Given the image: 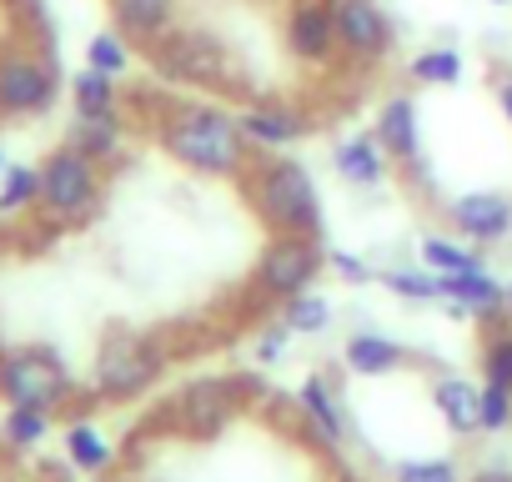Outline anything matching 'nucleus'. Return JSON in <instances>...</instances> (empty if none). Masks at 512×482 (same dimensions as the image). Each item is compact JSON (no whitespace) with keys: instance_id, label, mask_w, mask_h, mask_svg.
<instances>
[{"instance_id":"nucleus-1","label":"nucleus","mask_w":512,"mask_h":482,"mask_svg":"<svg viewBox=\"0 0 512 482\" xmlns=\"http://www.w3.org/2000/svg\"><path fill=\"white\" fill-rule=\"evenodd\" d=\"M136 106H141L156 146L166 151V161H176L191 176L241 181L251 171V161L262 156L246 141L241 116L231 106L196 101V96H156V101H136Z\"/></svg>"},{"instance_id":"nucleus-2","label":"nucleus","mask_w":512,"mask_h":482,"mask_svg":"<svg viewBox=\"0 0 512 482\" xmlns=\"http://www.w3.org/2000/svg\"><path fill=\"white\" fill-rule=\"evenodd\" d=\"M236 186H241L251 216L267 226V236H277V231L322 236L327 211H322V191H317V176L307 161H297L287 151H267L251 161V171Z\"/></svg>"},{"instance_id":"nucleus-3","label":"nucleus","mask_w":512,"mask_h":482,"mask_svg":"<svg viewBox=\"0 0 512 482\" xmlns=\"http://www.w3.org/2000/svg\"><path fill=\"white\" fill-rule=\"evenodd\" d=\"M146 66L156 81L186 91H226L236 81L231 41H221L211 26H186V21H176L156 46H146Z\"/></svg>"},{"instance_id":"nucleus-4","label":"nucleus","mask_w":512,"mask_h":482,"mask_svg":"<svg viewBox=\"0 0 512 482\" xmlns=\"http://www.w3.org/2000/svg\"><path fill=\"white\" fill-rule=\"evenodd\" d=\"M171 352L161 332H131V327H111L96 347L91 362V392L101 402H136L141 392H151L166 372Z\"/></svg>"},{"instance_id":"nucleus-5","label":"nucleus","mask_w":512,"mask_h":482,"mask_svg":"<svg viewBox=\"0 0 512 482\" xmlns=\"http://www.w3.org/2000/svg\"><path fill=\"white\" fill-rule=\"evenodd\" d=\"M61 56L26 36L0 46V121H36L61 101Z\"/></svg>"},{"instance_id":"nucleus-6","label":"nucleus","mask_w":512,"mask_h":482,"mask_svg":"<svg viewBox=\"0 0 512 482\" xmlns=\"http://www.w3.org/2000/svg\"><path fill=\"white\" fill-rule=\"evenodd\" d=\"M106 201V166H96L91 156H81L76 146H56L41 161V216L61 231V226H86Z\"/></svg>"},{"instance_id":"nucleus-7","label":"nucleus","mask_w":512,"mask_h":482,"mask_svg":"<svg viewBox=\"0 0 512 482\" xmlns=\"http://www.w3.org/2000/svg\"><path fill=\"white\" fill-rule=\"evenodd\" d=\"M0 402L6 407H36V412H61L76 402V377L56 347H6L0 352Z\"/></svg>"},{"instance_id":"nucleus-8","label":"nucleus","mask_w":512,"mask_h":482,"mask_svg":"<svg viewBox=\"0 0 512 482\" xmlns=\"http://www.w3.org/2000/svg\"><path fill=\"white\" fill-rule=\"evenodd\" d=\"M322 272H327V247H322V236L277 231V236H267V247L256 252L251 292L262 297V302H292V297L312 292Z\"/></svg>"},{"instance_id":"nucleus-9","label":"nucleus","mask_w":512,"mask_h":482,"mask_svg":"<svg viewBox=\"0 0 512 482\" xmlns=\"http://www.w3.org/2000/svg\"><path fill=\"white\" fill-rule=\"evenodd\" d=\"M282 41L287 56L307 71L342 66V36H337V6L332 0H287L282 11Z\"/></svg>"},{"instance_id":"nucleus-10","label":"nucleus","mask_w":512,"mask_h":482,"mask_svg":"<svg viewBox=\"0 0 512 482\" xmlns=\"http://www.w3.org/2000/svg\"><path fill=\"white\" fill-rule=\"evenodd\" d=\"M337 6V36H342V61L357 71H372L392 56L397 26L382 11V0H332Z\"/></svg>"},{"instance_id":"nucleus-11","label":"nucleus","mask_w":512,"mask_h":482,"mask_svg":"<svg viewBox=\"0 0 512 482\" xmlns=\"http://www.w3.org/2000/svg\"><path fill=\"white\" fill-rule=\"evenodd\" d=\"M442 221L447 231H457L462 241H472V247H502V241L512 236V196L507 191H457L442 201Z\"/></svg>"},{"instance_id":"nucleus-12","label":"nucleus","mask_w":512,"mask_h":482,"mask_svg":"<svg viewBox=\"0 0 512 482\" xmlns=\"http://www.w3.org/2000/svg\"><path fill=\"white\" fill-rule=\"evenodd\" d=\"M241 377H196L181 387V397L171 402L176 422L191 432V437H216L236 412H241Z\"/></svg>"},{"instance_id":"nucleus-13","label":"nucleus","mask_w":512,"mask_h":482,"mask_svg":"<svg viewBox=\"0 0 512 482\" xmlns=\"http://www.w3.org/2000/svg\"><path fill=\"white\" fill-rule=\"evenodd\" d=\"M241 131H246V141L256 146V151H287V146H297V141H307L312 136V116L307 111H297L292 101H277V96H262V101H246L241 111Z\"/></svg>"},{"instance_id":"nucleus-14","label":"nucleus","mask_w":512,"mask_h":482,"mask_svg":"<svg viewBox=\"0 0 512 482\" xmlns=\"http://www.w3.org/2000/svg\"><path fill=\"white\" fill-rule=\"evenodd\" d=\"M377 141L387 146L392 166L402 176H422V121H417V101L407 91H392L382 106H377V121H372Z\"/></svg>"},{"instance_id":"nucleus-15","label":"nucleus","mask_w":512,"mask_h":482,"mask_svg":"<svg viewBox=\"0 0 512 482\" xmlns=\"http://www.w3.org/2000/svg\"><path fill=\"white\" fill-rule=\"evenodd\" d=\"M332 171H337L347 186H357V191H377V186H387V176H392V156H387V146L377 141V131H352V136H342V141L332 146Z\"/></svg>"},{"instance_id":"nucleus-16","label":"nucleus","mask_w":512,"mask_h":482,"mask_svg":"<svg viewBox=\"0 0 512 482\" xmlns=\"http://www.w3.org/2000/svg\"><path fill=\"white\" fill-rule=\"evenodd\" d=\"M106 11H111V26L131 41V46H156L176 21H181V6L176 0H106Z\"/></svg>"},{"instance_id":"nucleus-17","label":"nucleus","mask_w":512,"mask_h":482,"mask_svg":"<svg viewBox=\"0 0 512 482\" xmlns=\"http://www.w3.org/2000/svg\"><path fill=\"white\" fill-rule=\"evenodd\" d=\"M297 407H302V422L327 447H342L347 442V412H342V397H337V387H332L327 372H307V382L297 387Z\"/></svg>"},{"instance_id":"nucleus-18","label":"nucleus","mask_w":512,"mask_h":482,"mask_svg":"<svg viewBox=\"0 0 512 482\" xmlns=\"http://www.w3.org/2000/svg\"><path fill=\"white\" fill-rule=\"evenodd\" d=\"M342 362H347L352 377H392V372H402L412 362V352L402 342L382 337V332H352L342 342Z\"/></svg>"},{"instance_id":"nucleus-19","label":"nucleus","mask_w":512,"mask_h":482,"mask_svg":"<svg viewBox=\"0 0 512 482\" xmlns=\"http://www.w3.org/2000/svg\"><path fill=\"white\" fill-rule=\"evenodd\" d=\"M126 116H101V121H86V116H76L71 121V131H66V146H76L81 156H91L96 166H116L121 156H126Z\"/></svg>"},{"instance_id":"nucleus-20","label":"nucleus","mask_w":512,"mask_h":482,"mask_svg":"<svg viewBox=\"0 0 512 482\" xmlns=\"http://www.w3.org/2000/svg\"><path fill=\"white\" fill-rule=\"evenodd\" d=\"M66 96H71V111L86 116V121H101V116H121L126 96L116 86V76L96 71V66H81L71 81H66Z\"/></svg>"},{"instance_id":"nucleus-21","label":"nucleus","mask_w":512,"mask_h":482,"mask_svg":"<svg viewBox=\"0 0 512 482\" xmlns=\"http://www.w3.org/2000/svg\"><path fill=\"white\" fill-rule=\"evenodd\" d=\"M477 382H467V377H457V372H447V377H437L432 382V407H437V417H442V427L452 432V437H472L477 432Z\"/></svg>"},{"instance_id":"nucleus-22","label":"nucleus","mask_w":512,"mask_h":482,"mask_svg":"<svg viewBox=\"0 0 512 482\" xmlns=\"http://www.w3.org/2000/svg\"><path fill=\"white\" fill-rule=\"evenodd\" d=\"M417 262H422L427 272H437V277H457V272L487 267L482 252L472 247V241H462L457 231H427V236L417 241Z\"/></svg>"},{"instance_id":"nucleus-23","label":"nucleus","mask_w":512,"mask_h":482,"mask_svg":"<svg viewBox=\"0 0 512 482\" xmlns=\"http://www.w3.org/2000/svg\"><path fill=\"white\" fill-rule=\"evenodd\" d=\"M66 462L76 472H86V477H101L116 462V447H111V437L96 422H71L66 427Z\"/></svg>"},{"instance_id":"nucleus-24","label":"nucleus","mask_w":512,"mask_h":482,"mask_svg":"<svg viewBox=\"0 0 512 482\" xmlns=\"http://www.w3.org/2000/svg\"><path fill=\"white\" fill-rule=\"evenodd\" d=\"M407 76H412L417 86H427V91L462 86L467 61H462V51H457V46H427V51H417V56L407 61Z\"/></svg>"},{"instance_id":"nucleus-25","label":"nucleus","mask_w":512,"mask_h":482,"mask_svg":"<svg viewBox=\"0 0 512 482\" xmlns=\"http://www.w3.org/2000/svg\"><path fill=\"white\" fill-rule=\"evenodd\" d=\"M41 211V161H11L0 171V216H26Z\"/></svg>"},{"instance_id":"nucleus-26","label":"nucleus","mask_w":512,"mask_h":482,"mask_svg":"<svg viewBox=\"0 0 512 482\" xmlns=\"http://www.w3.org/2000/svg\"><path fill=\"white\" fill-rule=\"evenodd\" d=\"M377 282L397 297V302H437L442 307V277L437 272H427L422 262L417 267H387V272H377Z\"/></svg>"},{"instance_id":"nucleus-27","label":"nucleus","mask_w":512,"mask_h":482,"mask_svg":"<svg viewBox=\"0 0 512 482\" xmlns=\"http://www.w3.org/2000/svg\"><path fill=\"white\" fill-rule=\"evenodd\" d=\"M332 302H327V292H302V297H292V302H282V322L297 332V337H322L327 327H332Z\"/></svg>"},{"instance_id":"nucleus-28","label":"nucleus","mask_w":512,"mask_h":482,"mask_svg":"<svg viewBox=\"0 0 512 482\" xmlns=\"http://www.w3.org/2000/svg\"><path fill=\"white\" fill-rule=\"evenodd\" d=\"M131 61H136V46L111 26V31H96L91 41H86V66H96V71H106V76H126L131 71Z\"/></svg>"},{"instance_id":"nucleus-29","label":"nucleus","mask_w":512,"mask_h":482,"mask_svg":"<svg viewBox=\"0 0 512 482\" xmlns=\"http://www.w3.org/2000/svg\"><path fill=\"white\" fill-rule=\"evenodd\" d=\"M0 437H6L16 452H31L51 437V412L36 407H6V422H0Z\"/></svg>"},{"instance_id":"nucleus-30","label":"nucleus","mask_w":512,"mask_h":482,"mask_svg":"<svg viewBox=\"0 0 512 482\" xmlns=\"http://www.w3.org/2000/svg\"><path fill=\"white\" fill-rule=\"evenodd\" d=\"M482 382L512 387V322L487 332V342H482Z\"/></svg>"},{"instance_id":"nucleus-31","label":"nucleus","mask_w":512,"mask_h":482,"mask_svg":"<svg viewBox=\"0 0 512 482\" xmlns=\"http://www.w3.org/2000/svg\"><path fill=\"white\" fill-rule=\"evenodd\" d=\"M512 427V387L482 382L477 392V432H507Z\"/></svg>"},{"instance_id":"nucleus-32","label":"nucleus","mask_w":512,"mask_h":482,"mask_svg":"<svg viewBox=\"0 0 512 482\" xmlns=\"http://www.w3.org/2000/svg\"><path fill=\"white\" fill-rule=\"evenodd\" d=\"M392 482H462L452 457H402L392 467Z\"/></svg>"},{"instance_id":"nucleus-33","label":"nucleus","mask_w":512,"mask_h":482,"mask_svg":"<svg viewBox=\"0 0 512 482\" xmlns=\"http://www.w3.org/2000/svg\"><path fill=\"white\" fill-rule=\"evenodd\" d=\"M327 272H332L342 287H367V282H377V267H372L367 257H357V252H327Z\"/></svg>"},{"instance_id":"nucleus-34","label":"nucleus","mask_w":512,"mask_h":482,"mask_svg":"<svg viewBox=\"0 0 512 482\" xmlns=\"http://www.w3.org/2000/svg\"><path fill=\"white\" fill-rule=\"evenodd\" d=\"M292 327L287 322H272V327H262V337H256V347H251V357H256V367H277L282 357H287V347H292Z\"/></svg>"},{"instance_id":"nucleus-35","label":"nucleus","mask_w":512,"mask_h":482,"mask_svg":"<svg viewBox=\"0 0 512 482\" xmlns=\"http://www.w3.org/2000/svg\"><path fill=\"white\" fill-rule=\"evenodd\" d=\"M492 96H497V111H502V121L512 126V71H497V76H492Z\"/></svg>"},{"instance_id":"nucleus-36","label":"nucleus","mask_w":512,"mask_h":482,"mask_svg":"<svg viewBox=\"0 0 512 482\" xmlns=\"http://www.w3.org/2000/svg\"><path fill=\"white\" fill-rule=\"evenodd\" d=\"M477 482H512L507 472H487V477H477Z\"/></svg>"},{"instance_id":"nucleus-37","label":"nucleus","mask_w":512,"mask_h":482,"mask_svg":"<svg viewBox=\"0 0 512 482\" xmlns=\"http://www.w3.org/2000/svg\"><path fill=\"white\" fill-rule=\"evenodd\" d=\"M507 317H512V282H507Z\"/></svg>"},{"instance_id":"nucleus-38","label":"nucleus","mask_w":512,"mask_h":482,"mask_svg":"<svg viewBox=\"0 0 512 482\" xmlns=\"http://www.w3.org/2000/svg\"><path fill=\"white\" fill-rule=\"evenodd\" d=\"M6 166H11V161H6V151H0V171H6Z\"/></svg>"},{"instance_id":"nucleus-39","label":"nucleus","mask_w":512,"mask_h":482,"mask_svg":"<svg viewBox=\"0 0 512 482\" xmlns=\"http://www.w3.org/2000/svg\"><path fill=\"white\" fill-rule=\"evenodd\" d=\"M492 6H512V0H492Z\"/></svg>"},{"instance_id":"nucleus-40","label":"nucleus","mask_w":512,"mask_h":482,"mask_svg":"<svg viewBox=\"0 0 512 482\" xmlns=\"http://www.w3.org/2000/svg\"><path fill=\"white\" fill-rule=\"evenodd\" d=\"M0 352H6V347H0Z\"/></svg>"}]
</instances>
